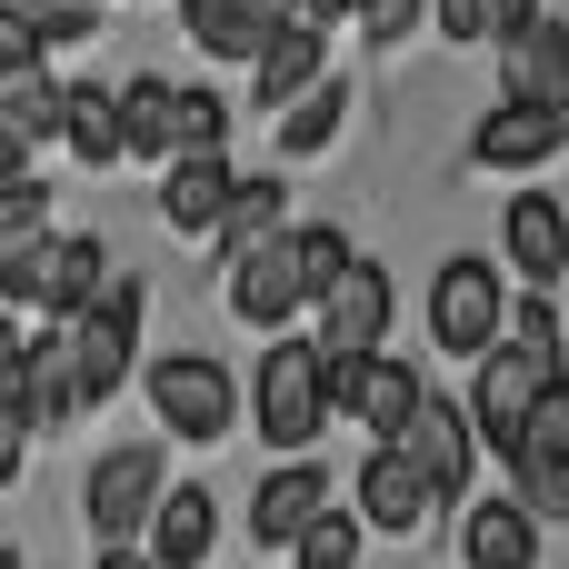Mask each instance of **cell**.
I'll use <instances>...</instances> for the list:
<instances>
[{"label": "cell", "instance_id": "cell-1", "mask_svg": "<svg viewBox=\"0 0 569 569\" xmlns=\"http://www.w3.org/2000/svg\"><path fill=\"white\" fill-rule=\"evenodd\" d=\"M240 410H250V430H260L280 460H310V450H320V430L340 420V410H330V350H320V340H300V330H280V340L260 350V370H250Z\"/></svg>", "mask_w": 569, "mask_h": 569}, {"label": "cell", "instance_id": "cell-2", "mask_svg": "<svg viewBox=\"0 0 569 569\" xmlns=\"http://www.w3.org/2000/svg\"><path fill=\"white\" fill-rule=\"evenodd\" d=\"M100 290H110V250L90 230H50V240L0 260V310H40L50 330H70Z\"/></svg>", "mask_w": 569, "mask_h": 569}, {"label": "cell", "instance_id": "cell-3", "mask_svg": "<svg viewBox=\"0 0 569 569\" xmlns=\"http://www.w3.org/2000/svg\"><path fill=\"white\" fill-rule=\"evenodd\" d=\"M500 330H510V280H500V260L450 250V260L430 270V340H440L450 360H480V350H500Z\"/></svg>", "mask_w": 569, "mask_h": 569}, {"label": "cell", "instance_id": "cell-4", "mask_svg": "<svg viewBox=\"0 0 569 569\" xmlns=\"http://www.w3.org/2000/svg\"><path fill=\"white\" fill-rule=\"evenodd\" d=\"M160 490H170V450H160V440H110V450L90 460V480H80V510H90L100 550L140 540L150 510H160Z\"/></svg>", "mask_w": 569, "mask_h": 569}, {"label": "cell", "instance_id": "cell-5", "mask_svg": "<svg viewBox=\"0 0 569 569\" xmlns=\"http://www.w3.org/2000/svg\"><path fill=\"white\" fill-rule=\"evenodd\" d=\"M560 390V360H540V350H520V340H500V350H480V370H470V430H480V450H520V430H530V410Z\"/></svg>", "mask_w": 569, "mask_h": 569}, {"label": "cell", "instance_id": "cell-6", "mask_svg": "<svg viewBox=\"0 0 569 569\" xmlns=\"http://www.w3.org/2000/svg\"><path fill=\"white\" fill-rule=\"evenodd\" d=\"M140 380H150V410H160L170 440H190V450L230 440V420H240V380H230L210 350H170V360H150Z\"/></svg>", "mask_w": 569, "mask_h": 569}, {"label": "cell", "instance_id": "cell-7", "mask_svg": "<svg viewBox=\"0 0 569 569\" xmlns=\"http://www.w3.org/2000/svg\"><path fill=\"white\" fill-rule=\"evenodd\" d=\"M430 400V370L400 360V350H360V360H330V410L350 430H370V450H390L410 430V410Z\"/></svg>", "mask_w": 569, "mask_h": 569}, {"label": "cell", "instance_id": "cell-8", "mask_svg": "<svg viewBox=\"0 0 569 569\" xmlns=\"http://www.w3.org/2000/svg\"><path fill=\"white\" fill-rule=\"evenodd\" d=\"M390 450L430 480V500H440V510H470V480H480V430H470V400H440V390H430Z\"/></svg>", "mask_w": 569, "mask_h": 569}, {"label": "cell", "instance_id": "cell-9", "mask_svg": "<svg viewBox=\"0 0 569 569\" xmlns=\"http://www.w3.org/2000/svg\"><path fill=\"white\" fill-rule=\"evenodd\" d=\"M140 310H150V290L140 280H110L80 320H70V360H80V390H90V410L140 370Z\"/></svg>", "mask_w": 569, "mask_h": 569}, {"label": "cell", "instance_id": "cell-10", "mask_svg": "<svg viewBox=\"0 0 569 569\" xmlns=\"http://www.w3.org/2000/svg\"><path fill=\"white\" fill-rule=\"evenodd\" d=\"M510 500L540 520V530H569V390H550L510 450Z\"/></svg>", "mask_w": 569, "mask_h": 569}, {"label": "cell", "instance_id": "cell-11", "mask_svg": "<svg viewBox=\"0 0 569 569\" xmlns=\"http://www.w3.org/2000/svg\"><path fill=\"white\" fill-rule=\"evenodd\" d=\"M0 390L20 400L30 440H40V430H70V420L90 410V390H80V360H70V330H30V340H20V360L0 370Z\"/></svg>", "mask_w": 569, "mask_h": 569}, {"label": "cell", "instance_id": "cell-12", "mask_svg": "<svg viewBox=\"0 0 569 569\" xmlns=\"http://www.w3.org/2000/svg\"><path fill=\"white\" fill-rule=\"evenodd\" d=\"M300 310H310V290H300V260H290V230L230 260V320H250L260 340H280V330H290Z\"/></svg>", "mask_w": 569, "mask_h": 569}, {"label": "cell", "instance_id": "cell-13", "mask_svg": "<svg viewBox=\"0 0 569 569\" xmlns=\"http://www.w3.org/2000/svg\"><path fill=\"white\" fill-rule=\"evenodd\" d=\"M390 310H400V290H390V270L380 260H350V280L320 300V350L330 360H360V350H390Z\"/></svg>", "mask_w": 569, "mask_h": 569}, {"label": "cell", "instance_id": "cell-14", "mask_svg": "<svg viewBox=\"0 0 569 569\" xmlns=\"http://www.w3.org/2000/svg\"><path fill=\"white\" fill-rule=\"evenodd\" d=\"M500 260H510L530 290H560L569 280V200L510 190V210H500Z\"/></svg>", "mask_w": 569, "mask_h": 569}, {"label": "cell", "instance_id": "cell-15", "mask_svg": "<svg viewBox=\"0 0 569 569\" xmlns=\"http://www.w3.org/2000/svg\"><path fill=\"white\" fill-rule=\"evenodd\" d=\"M230 190H240L230 150H180V160L160 170V220H170L180 240H220V220H230Z\"/></svg>", "mask_w": 569, "mask_h": 569}, {"label": "cell", "instance_id": "cell-16", "mask_svg": "<svg viewBox=\"0 0 569 569\" xmlns=\"http://www.w3.org/2000/svg\"><path fill=\"white\" fill-rule=\"evenodd\" d=\"M350 510H360V530H390V540H410V530H430V520H440L430 480H420L400 450H370V460L350 470Z\"/></svg>", "mask_w": 569, "mask_h": 569}, {"label": "cell", "instance_id": "cell-17", "mask_svg": "<svg viewBox=\"0 0 569 569\" xmlns=\"http://www.w3.org/2000/svg\"><path fill=\"white\" fill-rule=\"evenodd\" d=\"M500 100H520V110H560L569 120V20H530L520 40H500Z\"/></svg>", "mask_w": 569, "mask_h": 569}, {"label": "cell", "instance_id": "cell-18", "mask_svg": "<svg viewBox=\"0 0 569 569\" xmlns=\"http://www.w3.org/2000/svg\"><path fill=\"white\" fill-rule=\"evenodd\" d=\"M180 30H190V50H210V60H260V50L290 30V0H180Z\"/></svg>", "mask_w": 569, "mask_h": 569}, {"label": "cell", "instance_id": "cell-19", "mask_svg": "<svg viewBox=\"0 0 569 569\" xmlns=\"http://www.w3.org/2000/svg\"><path fill=\"white\" fill-rule=\"evenodd\" d=\"M140 550H150V569H200L220 550V500L200 480H170L160 510H150V530H140Z\"/></svg>", "mask_w": 569, "mask_h": 569}, {"label": "cell", "instance_id": "cell-20", "mask_svg": "<svg viewBox=\"0 0 569 569\" xmlns=\"http://www.w3.org/2000/svg\"><path fill=\"white\" fill-rule=\"evenodd\" d=\"M320 80H330V30H300V20H290V30L250 60V110H260V120H280V110H290V100H310Z\"/></svg>", "mask_w": 569, "mask_h": 569}, {"label": "cell", "instance_id": "cell-21", "mask_svg": "<svg viewBox=\"0 0 569 569\" xmlns=\"http://www.w3.org/2000/svg\"><path fill=\"white\" fill-rule=\"evenodd\" d=\"M320 510H330V470H320V460H280V470L250 490V540H260V550H290Z\"/></svg>", "mask_w": 569, "mask_h": 569}, {"label": "cell", "instance_id": "cell-22", "mask_svg": "<svg viewBox=\"0 0 569 569\" xmlns=\"http://www.w3.org/2000/svg\"><path fill=\"white\" fill-rule=\"evenodd\" d=\"M460 569H540V520H530L510 490L470 500V510H460Z\"/></svg>", "mask_w": 569, "mask_h": 569}, {"label": "cell", "instance_id": "cell-23", "mask_svg": "<svg viewBox=\"0 0 569 569\" xmlns=\"http://www.w3.org/2000/svg\"><path fill=\"white\" fill-rule=\"evenodd\" d=\"M569 150V120L560 110H520V100H500L480 130H470V160L480 170H540V160H560Z\"/></svg>", "mask_w": 569, "mask_h": 569}, {"label": "cell", "instance_id": "cell-24", "mask_svg": "<svg viewBox=\"0 0 569 569\" xmlns=\"http://www.w3.org/2000/svg\"><path fill=\"white\" fill-rule=\"evenodd\" d=\"M60 150H70L80 170H110V160H130V140H120V90H110V80H70Z\"/></svg>", "mask_w": 569, "mask_h": 569}, {"label": "cell", "instance_id": "cell-25", "mask_svg": "<svg viewBox=\"0 0 569 569\" xmlns=\"http://www.w3.org/2000/svg\"><path fill=\"white\" fill-rule=\"evenodd\" d=\"M120 140L130 160H180V80H120Z\"/></svg>", "mask_w": 569, "mask_h": 569}, {"label": "cell", "instance_id": "cell-26", "mask_svg": "<svg viewBox=\"0 0 569 569\" xmlns=\"http://www.w3.org/2000/svg\"><path fill=\"white\" fill-rule=\"evenodd\" d=\"M340 130H350V80H340V70H330V80H320L310 100H290V110L270 120V140H280V160H320V150H330Z\"/></svg>", "mask_w": 569, "mask_h": 569}, {"label": "cell", "instance_id": "cell-27", "mask_svg": "<svg viewBox=\"0 0 569 569\" xmlns=\"http://www.w3.org/2000/svg\"><path fill=\"white\" fill-rule=\"evenodd\" d=\"M280 230H290V180H280V170H240L230 220H220V250L240 260V250H260V240H280Z\"/></svg>", "mask_w": 569, "mask_h": 569}, {"label": "cell", "instance_id": "cell-28", "mask_svg": "<svg viewBox=\"0 0 569 569\" xmlns=\"http://www.w3.org/2000/svg\"><path fill=\"white\" fill-rule=\"evenodd\" d=\"M60 110H70V80L60 70H30V80H0V130L40 160L50 140H60Z\"/></svg>", "mask_w": 569, "mask_h": 569}, {"label": "cell", "instance_id": "cell-29", "mask_svg": "<svg viewBox=\"0 0 569 569\" xmlns=\"http://www.w3.org/2000/svg\"><path fill=\"white\" fill-rule=\"evenodd\" d=\"M290 260H300V290H310V310H320V300L350 280V260H360V250H350V230H330V220H300V230H290Z\"/></svg>", "mask_w": 569, "mask_h": 569}, {"label": "cell", "instance_id": "cell-30", "mask_svg": "<svg viewBox=\"0 0 569 569\" xmlns=\"http://www.w3.org/2000/svg\"><path fill=\"white\" fill-rule=\"evenodd\" d=\"M360 540H370V530H360V510H340V500H330V510L290 540V569H360Z\"/></svg>", "mask_w": 569, "mask_h": 569}, {"label": "cell", "instance_id": "cell-31", "mask_svg": "<svg viewBox=\"0 0 569 569\" xmlns=\"http://www.w3.org/2000/svg\"><path fill=\"white\" fill-rule=\"evenodd\" d=\"M30 240H50V190H40V170L0 190V260H10V250H30Z\"/></svg>", "mask_w": 569, "mask_h": 569}, {"label": "cell", "instance_id": "cell-32", "mask_svg": "<svg viewBox=\"0 0 569 569\" xmlns=\"http://www.w3.org/2000/svg\"><path fill=\"white\" fill-rule=\"evenodd\" d=\"M30 30H40V50H80L90 30H100V0H10Z\"/></svg>", "mask_w": 569, "mask_h": 569}, {"label": "cell", "instance_id": "cell-33", "mask_svg": "<svg viewBox=\"0 0 569 569\" xmlns=\"http://www.w3.org/2000/svg\"><path fill=\"white\" fill-rule=\"evenodd\" d=\"M180 150H230V100L220 90H180Z\"/></svg>", "mask_w": 569, "mask_h": 569}, {"label": "cell", "instance_id": "cell-34", "mask_svg": "<svg viewBox=\"0 0 569 569\" xmlns=\"http://www.w3.org/2000/svg\"><path fill=\"white\" fill-rule=\"evenodd\" d=\"M30 70H50V50H40V30L0 0V80H30Z\"/></svg>", "mask_w": 569, "mask_h": 569}, {"label": "cell", "instance_id": "cell-35", "mask_svg": "<svg viewBox=\"0 0 569 569\" xmlns=\"http://www.w3.org/2000/svg\"><path fill=\"white\" fill-rule=\"evenodd\" d=\"M20 470H30V420H20V400L0 390V490H10Z\"/></svg>", "mask_w": 569, "mask_h": 569}, {"label": "cell", "instance_id": "cell-36", "mask_svg": "<svg viewBox=\"0 0 569 569\" xmlns=\"http://www.w3.org/2000/svg\"><path fill=\"white\" fill-rule=\"evenodd\" d=\"M430 20H440V40H460V50H480V40H490L480 0H430Z\"/></svg>", "mask_w": 569, "mask_h": 569}, {"label": "cell", "instance_id": "cell-37", "mask_svg": "<svg viewBox=\"0 0 569 569\" xmlns=\"http://www.w3.org/2000/svg\"><path fill=\"white\" fill-rule=\"evenodd\" d=\"M420 10H430V0H370V10H360V30L390 50V40H410V20H420Z\"/></svg>", "mask_w": 569, "mask_h": 569}, {"label": "cell", "instance_id": "cell-38", "mask_svg": "<svg viewBox=\"0 0 569 569\" xmlns=\"http://www.w3.org/2000/svg\"><path fill=\"white\" fill-rule=\"evenodd\" d=\"M480 20H490V40H520L540 20V0H480Z\"/></svg>", "mask_w": 569, "mask_h": 569}, {"label": "cell", "instance_id": "cell-39", "mask_svg": "<svg viewBox=\"0 0 569 569\" xmlns=\"http://www.w3.org/2000/svg\"><path fill=\"white\" fill-rule=\"evenodd\" d=\"M10 180H30V150H20V140L0 130V190H10Z\"/></svg>", "mask_w": 569, "mask_h": 569}, {"label": "cell", "instance_id": "cell-40", "mask_svg": "<svg viewBox=\"0 0 569 569\" xmlns=\"http://www.w3.org/2000/svg\"><path fill=\"white\" fill-rule=\"evenodd\" d=\"M90 569H150V550H140V540H120V550H100Z\"/></svg>", "mask_w": 569, "mask_h": 569}, {"label": "cell", "instance_id": "cell-41", "mask_svg": "<svg viewBox=\"0 0 569 569\" xmlns=\"http://www.w3.org/2000/svg\"><path fill=\"white\" fill-rule=\"evenodd\" d=\"M20 340H30V330H20V310H0V370L20 360Z\"/></svg>", "mask_w": 569, "mask_h": 569}, {"label": "cell", "instance_id": "cell-42", "mask_svg": "<svg viewBox=\"0 0 569 569\" xmlns=\"http://www.w3.org/2000/svg\"><path fill=\"white\" fill-rule=\"evenodd\" d=\"M560 390H569V350H560Z\"/></svg>", "mask_w": 569, "mask_h": 569}, {"label": "cell", "instance_id": "cell-43", "mask_svg": "<svg viewBox=\"0 0 569 569\" xmlns=\"http://www.w3.org/2000/svg\"><path fill=\"white\" fill-rule=\"evenodd\" d=\"M360 10H370V0H350V20H360Z\"/></svg>", "mask_w": 569, "mask_h": 569}, {"label": "cell", "instance_id": "cell-44", "mask_svg": "<svg viewBox=\"0 0 569 569\" xmlns=\"http://www.w3.org/2000/svg\"><path fill=\"white\" fill-rule=\"evenodd\" d=\"M0 569H20V560H10V550H0Z\"/></svg>", "mask_w": 569, "mask_h": 569}]
</instances>
